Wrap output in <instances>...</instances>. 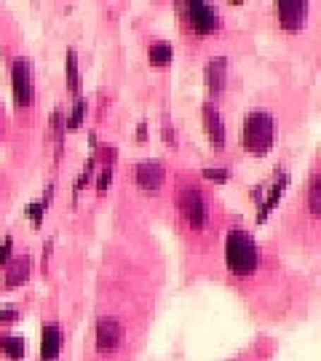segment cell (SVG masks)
Wrapping results in <instances>:
<instances>
[{
	"instance_id": "cell-7",
	"label": "cell",
	"mask_w": 321,
	"mask_h": 361,
	"mask_svg": "<svg viewBox=\"0 0 321 361\" xmlns=\"http://www.w3.org/2000/svg\"><path fill=\"white\" fill-rule=\"evenodd\" d=\"M126 345V324L116 316H99L94 324V350L99 356H116Z\"/></svg>"
},
{
	"instance_id": "cell-8",
	"label": "cell",
	"mask_w": 321,
	"mask_h": 361,
	"mask_svg": "<svg viewBox=\"0 0 321 361\" xmlns=\"http://www.w3.org/2000/svg\"><path fill=\"white\" fill-rule=\"evenodd\" d=\"M134 188L145 195H158L166 185V166L164 161H140L131 169Z\"/></svg>"
},
{
	"instance_id": "cell-15",
	"label": "cell",
	"mask_w": 321,
	"mask_h": 361,
	"mask_svg": "<svg viewBox=\"0 0 321 361\" xmlns=\"http://www.w3.org/2000/svg\"><path fill=\"white\" fill-rule=\"evenodd\" d=\"M171 56H174V49L169 40H153L147 46V59L153 67H169L171 65Z\"/></svg>"
},
{
	"instance_id": "cell-17",
	"label": "cell",
	"mask_w": 321,
	"mask_h": 361,
	"mask_svg": "<svg viewBox=\"0 0 321 361\" xmlns=\"http://www.w3.org/2000/svg\"><path fill=\"white\" fill-rule=\"evenodd\" d=\"M67 89H70V94H75V97H80L78 91H80V70H78V54L70 49L67 51Z\"/></svg>"
},
{
	"instance_id": "cell-2",
	"label": "cell",
	"mask_w": 321,
	"mask_h": 361,
	"mask_svg": "<svg viewBox=\"0 0 321 361\" xmlns=\"http://www.w3.org/2000/svg\"><path fill=\"white\" fill-rule=\"evenodd\" d=\"M260 244L252 235V231H246L241 222H233L225 235V268L236 279H249L255 276V271L260 268Z\"/></svg>"
},
{
	"instance_id": "cell-16",
	"label": "cell",
	"mask_w": 321,
	"mask_h": 361,
	"mask_svg": "<svg viewBox=\"0 0 321 361\" xmlns=\"http://www.w3.org/2000/svg\"><path fill=\"white\" fill-rule=\"evenodd\" d=\"M86 110H89V102H86V97H75V102H73V110H70V116H67V126L64 129L70 131H78L83 126V121H86Z\"/></svg>"
},
{
	"instance_id": "cell-18",
	"label": "cell",
	"mask_w": 321,
	"mask_h": 361,
	"mask_svg": "<svg viewBox=\"0 0 321 361\" xmlns=\"http://www.w3.org/2000/svg\"><path fill=\"white\" fill-rule=\"evenodd\" d=\"M52 188L46 190V195L40 198V201H35V204H30V209H27V214L32 217V225L35 228H40V222H43V217H46V209H49V201H52Z\"/></svg>"
},
{
	"instance_id": "cell-6",
	"label": "cell",
	"mask_w": 321,
	"mask_h": 361,
	"mask_svg": "<svg viewBox=\"0 0 321 361\" xmlns=\"http://www.w3.org/2000/svg\"><path fill=\"white\" fill-rule=\"evenodd\" d=\"M11 89H13V107L16 113H30L35 107V73L32 62L19 56L11 65Z\"/></svg>"
},
{
	"instance_id": "cell-3",
	"label": "cell",
	"mask_w": 321,
	"mask_h": 361,
	"mask_svg": "<svg viewBox=\"0 0 321 361\" xmlns=\"http://www.w3.org/2000/svg\"><path fill=\"white\" fill-rule=\"evenodd\" d=\"M279 140V121L268 107H252L241 123V147L255 158L265 155L276 147Z\"/></svg>"
},
{
	"instance_id": "cell-23",
	"label": "cell",
	"mask_w": 321,
	"mask_h": 361,
	"mask_svg": "<svg viewBox=\"0 0 321 361\" xmlns=\"http://www.w3.org/2000/svg\"><path fill=\"white\" fill-rule=\"evenodd\" d=\"M145 140H147V123L142 121L140 129H137V142H145Z\"/></svg>"
},
{
	"instance_id": "cell-5",
	"label": "cell",
	"mask_w": 321,
	"mask_h": 361,
	"mask_svg": "<svg viewBox=\"0 0 321 361\" xmlns=\"http://www.w3.org/2000/svg\"><path fill=\"white\" fill-rule=\"evenodd\" d=\"M313 3L310 0H300V3H276L273 6V22L281 30L284 35H303L310 25V13H313Z\"/></svg>"
},
{
	"instance_id": "cell-21",
	"label": "cell",
	"mask_w": 321,
	"mask_h": 361,
	"mask_svg": "<svg viewBox=\"0 0 321 361\" xmlns=\"http://www.w3.org/2000/svg\"><path fill=\"white\" fill-rule=\"evenodd\" d=\"M22 319V310L19 308H3L0 310V324H16Z\"/></svg>"
},
{
	"instance_id": "cell-9",
	"label": "cell",
	"mask_w": 321,
	"mask_h": 361,
	"mask_svg": "<svg viewBox=\"0 0 321 361\" xmlns=\"http://www.w3.org/2000/svg\"><path fill=\"white\" fill-rule=\"evenodd\" d=\"M228 80H231V62L225 56H212L204 67V83L209 99L206 102L217 104L222 99V94L228 91Z\"/></svg>"
},
{
	"instance_id": "cell-14",
	"label": "cell",
	"mask_w": 321,
	"mask_h": 361,
	"mask_svg": "<svg viewBox=\"0 0 321 361\" xmlns=\"http://www.w3.org/2000/svg\"><path fill=\"white\" fill-rule=\"evenodd\" d=\"M0 353L8 361H25V337L19 332H3L0 335Z\"/></svg>"
},
{
	"instance_id": "cell-19",
	"label": "cell",
	"mask_w": 321,
	"mask_h": 361,
	"mask_svg": "<svg viewBox=\"0 0 321 361\" xmlns=\"http://www.w3.org/2000/svg\"><path fill=\"white\" fill-rule=\"evenodd\" d=\"M13 259V235H6L0 244V268H6Z\"/></svg>"
},
{
	"instance_id": "cell-20",
	"label": "cell",
	"mask_w": 321,
	"mask_h": 361,
	"mask_svg": "<svg viewBox=\"0 0 321 361\" xmlns=\"http://www.w3.org/2000/svg\"><path fill=\"white\" fill-rule=\"evenodd\" d=\"M204 177L206 180H214V182H219V185H222V182H228V177H231V171H228V169H204Z\"/></svg>"
},
{
	"instance_id": "cell-4",
	"label": "cell",
	"mask_w": 321,
	"mask_h": 361,
	"mask_svg": "<svg viewBox=\"0 0 321 361\" xmlns=\"http://www.w3.org/2000/svg\"><path fill=\"white\" fill-rule=\"evenodd\" d=\"M177 13H180L185 35H190V38H212L222 30V22H225L217 3H206V0L177 3Z\"/></svg>"
},
{
	"instance_id": "cell-1",
	"label": "cell",
	"mask_w": 321,
	"mask_h": 361,
	"mask_svg": "<svg viewBox=\"0 0 321 361\" xmlns=\"http://www.w3.org/2000/svg\"><path fill=\"white\" fill-rule=\"evenodd\" d=\"M174 207L180 217L182 228L193 233L195 238H201L212 231L214 225V201L209 198L204 185L193 180H180L174 188Z\"/></svg>"
},
{
	"instance_id": "cell-12",
	"label": "cell",
	"mask_w": 321,
	"mask_h": 361,
	"mask_svg": "<svg viewBox=\"0 0 321 361\" xmlns=\"http://www.w3.org/2000/svg\"><path fill=\"white\" fill-rule=\"evenodd\" d=\"M62 350V329L56 322H46L40 326V361H59Z\"/></svg>"
},
{
	"instance_id": "cell-10",
	"label": "cell",
	"mask_w": 321,
	"mask_h": 361,
	"mask_svg": "<svg viewBox=\"0 0 321 361\" xmlns=\"http://www.w3.org/2000/svg\"><path fill=\"white\" fill-rule=\"evenodd\" d=\"M201 118H204V131L209 145H212V150L214 153H225V147H228V129H225V121H222L219 107L214 102H204Z\"/></svg>"
},
{
	"instance_id": "cell-22",
	"label": "cell",
	"mask_w": 321,
	"mask_h": 361,
	"mask_svg": "<svg viewBox=\"0 0 321 361\" xmlns=\"http://www.w3.org/2000/svg\"><path fill=\"white\" fill-rule=\"evenodd\" d=\"M164 142H166L169 147H174V126H171L169 118H164Z\"/></svg>"
},
{
	"instance_id": "cell-11",
	"label": "cell",
	"mask_w": 321,
	"mask_h": 361,
	"mask_svg": "<svg viewBox=\"0 0 321 361\" xmlns=\"http://www.w3.org/2000/svg\"><path fill=\"white\" fill-rule=\"evenodd\" d=\"M289 180H292V171H289V166H281L276 174H273V182H270V188H268V195H265V198H262V204H260L257 222H265V219H268V214L276 209V204H279L281 193L286 190Z\"/></svg>"
},
{
	"instance_id": "cell-13",
	"label": "cell",
	"mask_w": 321,
	"mask_h": 361,
	"mask_svg": "<svg viewBox=\"0 0 321 361\" xmlns=\"http://www.w3.org/2000/svg\"><path fill=\"white\" fill-rule=\"evenodd\" d=\"M30 268H32V259L30 255H13V259L6 265V289H16L30 279Z\"/></svg>"
}]
</instances>
